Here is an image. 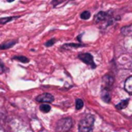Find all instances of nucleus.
Returning a JSON list of instances; mask_svg holds the SVG:
<instances>
[{
    "label": "nucleus",
    "mask_w": 132,
    "mask_h": 132,
    "mask_svg": "<svg viewBox=\"0 0 132 132\" xmlns=\"http://www.w3.org/2000/svg\"><path fill=\"white\" fill-rule=\"evenodd\" d=\"M19 16H9V17H2L0 18V25H5L6 23L13 21L14 19H17Z\"/></svg>",
    "instance_id": "1a4fd4ad"
},
{
    "label": "nucleus",
    "mask_w": 132,
    "mask_h": 132,
    "mask_svg": "<svg viewBox=\"0 0 132 132\" xmlns=\"http://www.w3.org/2000/svg\"><path fill=\"white\" fill-rule=\"evenodd\" d=\"M14 60L19 61V62H24V64H26V62H29V59L24 56H16V57H14Z\"/></svg>",
    "instance_id": "4468645a"
},
{
    "label": "nucleus",
    "mask_w": 132,
    "mask_h": 132,
    "mask_svg": "<svg viewBox=\"0 0 132 132\" xmlns=\"http://www.w3.org/2000/svg\"><path fill=\"white\" fill-rule=\"evenodd\" d=\"M84 107V101L80 99H77V100H76V109H81L82 108Z\"/></svg>",
    "instance_id": "ddd939ff"
},
{
    "label": "nucleus",
    "mask_w": 132,
    "mask_h": 132,
    "mask_svg": "<svg viewBox=\"0 0 132 132\" xmlns=\"http://www.w3.org/2000/svg\"><path fill=\"white\" fill-rule=\"evenodd\" d=\"M17 43V41L13 40V41H9V42H6L3 44H0V50H5L8 49V48H11L12 46H14V44Z\"/></svg>",
    "instance_id": "6e6552de"
},
{
    "label": "nucleus",
    "mask_w": 132,
    "mask_h": 132,
    "mask_svg": "<svg viewBox=\"0 0 132 132\" xmlns=\"http://www.w3.org/2000/svg\"><path fill=\"white\" fill-rule=\"evenodd\" d=\"M56 43V39H51V40L48 41L47 43L45 44V45L47 46V47H50V46H52L54 44Z\"/></svg>",
    "instance_id": "2eb2a0df"
},
{
    "label": "nucleus",
    "mask_w": 132,
    "mask_h": 132,
    "mask_svg": "<svg viewBox=\"0 0 132 132\" xmlns=\"http://www.w3.org/2000/svg\"><path fill=\"white\" fill-rule=\"evenodd\" d=\"M36 100L40 103H51L54 100V97L50 93H43L39 95L36 98Z\"/></svg>",
    "instance_id": "20e7f679"
},
{
    "label": "nucleus",
    "mask_w": 132,
    "mask_h": 132,
    "mask_svg": "<svg viewBox=\"0 0 132 132\" xmlns=\"http://www.w3.org/2000/svg\"><path fill=\"white\" fill-rule=\"evenodd\" d=\"M102 98L105 102H110V100H111V93H110V90L108 88H104L102 91Z\"/></svg>",
    "instance_id": "39448f33"
},
{
    "label": "nucleus",
    "mask_w": 132,
    "mask_h": 132,
    "mask_svg": "<svg viewBox=\"0 0 132 132\" xmlns=\"http://www.w3.org/2000/svg\"><path fill=\"white\" fill-rule=\"evenodd\" d=\"M128 103H129V100H124L122 101H120V103H118L116 105V108L118 109H125L126 107L128 106Z\"/></svg>",
    "instance_id": "9d476101"
},
{
    "label": "nucleus",
    "mask_w": 132,
    "mask_h": 132,
    "mask_svg": "<svg viewBox=\"0 0 132 132\" xmlns=\"http://www.w3.org/2000/svg\"><path fill=\"white\" fill-rule=\"evenodd\" d=\"M106 16H107V13L102 11V12H99L98 14L95 15V16H94V21H95V23H100V22L105 20Z\"/></svg>",
    "instance_id": "423d86ee"
},
{
    "label": "nucleus",
    "mask_w": 132,
    "mask_h": 132,
    "mask_svg": "<svg viewBox=\"0 0 132 132\" xmlns=\"http://www.w3.org/2000/svg\"><path fill=\"white\" fill-rule=\"evenodd\" d=\"M94 117L93 115H87L80 121L79 132H92L94 129Z\"/></svg>",
    "instance_id": "f257e3e1"
},
{
    "label": "nucleus",
    "mask_w": 132,
    "mask_h": 132,
    "mask_svg": "<svg viewBox=\"0 0 132 132\" xmlns=\"http://www.w3.org/2000/svg\"><path fill=\"white\" fill-rule=\"evenodd\" d=\"M72 126H73V121L70 118L61 119L57 123L56 130L57 132H68L72 128Z\"/></svg>",
    "instance_id": "f03ea898"
},
{
    "label": "nucleus",
    "mask_w": 132,
    "mask_h": 132,
    "mask_svg": "<svg viewBox=\"0 0 132 132\" xmlns=\"http://www.w3.org/2000/svg\"><path fill=\"white\" fill-rule=\"evenodd\" d=\"M125 90L129 94H132V76H129L125 81Z\"/></svg>",
    "instance_id": "0eeeda50"
},
{
    "label": "nucleus",
    "mask_w": 132,
    "mask_h": 132,
    "mask_svg": "<svg viewBox=\"0 0 132 132\" xmlns=\"http://www.w3.org/2000/svg\"><path fill=\"white\" fill-rule=\"evenodd\" d=\"M64 1H66V0H53L52 2H51V4L54 5V6H57V5H59V4L63 3Z\"/></svg>",
    "instance_id": "dca6fc26"
},
{
    "label": "nucleus",
    "mask_w": 132,
    "mask_h": 132,
    "mask_svg": "<svg viewBox=\"0 0 132 132\" xmlns=\"http://www.w3.org/2000/svg\"><path fill=\"white\" fill-rule=\"evenodd\" d=\"M7 2H9V3H11V2H14V0H6Z\"/></svg>",
    "instance_id": "f3484780"
},
{
    "label": "nucleus",
    "mask_w": 132,
    "mask_h": 132,
    "mask_svg": "<svg viewBox=\"0 0 132 132\" xmlns=\"http://www.w3.org/2000/svg\"><path fill=\"white\" fill-rule=\"evenodd\" d=\"M78 58L82 61V62H85V64H88V65H91L93 68L95 67V64H94V58H93V56L90 54V53H80L78 55Z\"/></svg>",
    "instance_id": "7ed1b4c3"
},
{
    "label": "nucleus",
    "mask_w": 132,
    "mask_h": 132,
    "mask_svg": "<svg viewBox=\"0 0 132 132\" xmlns=\"http://www.w3.org/2000/svg\"><path fill=\"white\" fill-rule=\"evenodd\" d=\"M40 109L42 111V112L44 113H48L50 110H51V106L49 105V104H42V105L40 106Z\"/></svg>",
    "instance_id": "9b49d317"
},
{
    "label": "nucleus",
    "mask_w": 132,
    "mask_h": 132,
    "mask_svg": "<svg viewBox=\"0 0 132 132\" xmlns=\"http://www.w3.org/2000/svg\"><path fill=\"white\" fill-rule=\"evenodd\" d=\"M90 16H91V14H90V12H89V11H84V12L80 15V17H81L82 19H84V20L89 19V18H90Z\"/></svg>",
    "instance_id": "f8f14e48"
}]
</instances>
